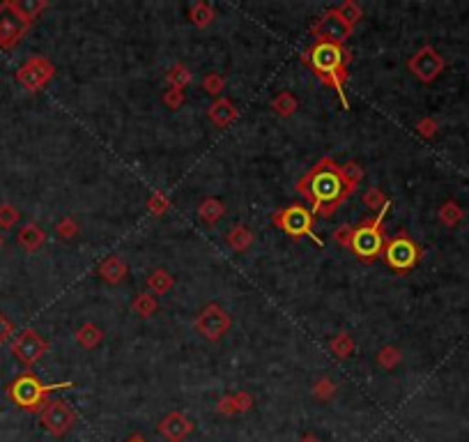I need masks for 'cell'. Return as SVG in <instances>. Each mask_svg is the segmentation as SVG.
<instances>
[{
	"mask_svg": "<svg viewBox=\"0 0 469 442\" xmlns=\"http://www.w3.org/2000/svg\"><path fill=\"white\" fill-rule=\"evenodd\" d=\"M191 431H193L191 419L182 413H168L159 424V433L168 442H182L191 436Z\"/></svg>",
	"mask_w": 469,
	"mask_h": 442,
	"instance_id": "14",
	"label": "cell"
},
{
	"mask_svg": "<svg viewBox=\"0 0 469 442\" xmlns=\"http://www.w3.org/2000/svg\"><path fill=\"white\" fill-rule=\"evenodd\" d=\"M28 26L30 24L19 16L12 0L0 3V49H5V51L14 49L21 42V37L26 35Z\"/></svg>",
	"mask_w": 469,
	"mask_h": 442,
	"instance_id": "10",
	"label": "cell"
},
{
	"mask_svg": "<svg viewBox=\"0 0 469 442\" xmlns=\"http://www.w3.org/2000/svg\"><path fill=\"white\" fill-rule=\"evenodd\" d=\"M189 19L198 28H207L214 21V9L207 3H193L189 7Z\"/></svg>",
	"mask_w": 469,
	"mask_h": 442,
	"instance_id": "26",
	"label": "cell"
},
{
	"mask_svg": "<svg viewBox=\"0 0 469 442\" xmlns=\"http://www.w3.org/2000/svg\"><path fill=\"white\" fill-rule=\"evenodd\" d=\"M54 74H56V67L51 65V60H46L44 56H33L19 67L16 81L28 92H39L41 88H46V84L54 79Z\"/></svg>",
	"mask_w": 469,
	"mask_h": 442,
	"instance_id": "7",
	"label": "cell"
},
{
	"mask_svg": "<svg viewBox=\"0 0 469 442\" xmlns=\"http://www.w3.org/2000/svg\"><path fill=\"white\" fill-rule=\"evenodd\" d=\"M313 35L318 37V42L343 46L346 39L352 35V26L338 14V9H329V12L322 14L318 19V24L313 26Z\"/></svg>",
	"mask_w": 469,
	"mask_h": 442,
	"instance_id": "9",
	"label": "cell"
},
{
	"mask_svg": "<svg viewBox=\"0 0 469 442\" xmlns=\"http://www.w3.org/2000/svg\"><path fill=\"white\" fill-rule=\"evenodd\" d=\"M56 233H58V238H62V240H71V238H76L79 235V223L74 219L65 217V219H60L56 223Z\"/></svg>",
	"mask_w": 469,
	"mask_h": 442,
	"instance_id": "34",
	"label": "cell"
},
{
	"mask_svg": "<svg viewBox=\"0 0 469 442\" xmlns=\"http://www.w3.org/2000/svg\"><path fill=\"white\" fill-rule=\"evenodd\" d=\"M62 387H71V383L44 385L37 376L24 373L7 387V394L21 410H28V413H41V408L46 406V394H51L54 389H62Z\"/></svg>",
	"mask_w": 469,
	"mask_h": 442,
	"instance_id": "2",
	"label": "cell"
},
{
	"mask_svg": "<svg viewBox=\"0 0 469 442\" xmlns=\"http://www.w3.org/2000/svg\"><path fill=\"white\" fill-rule=\"evenodd\" d=\"M272 221L290 238H306L308 235L316 244H322V240H318V235L313 233V212H308L304 205H290V208L278 210Z\"/></svg>",
	"mask_w": 469,
	"mask_h": 442,
	"instance_id": "4",
	"label": "cell"
},
{
	"mask_svg": "<svg viewBox=\"0 0 469 442\" xmlns=\"http://www.w3.org/2000/svg\"><path fill=\"white\" fill-rule=\"evenodd\" d=\"M235 396V403H237V413H246V410H251L253 408V398H251V394H246V392H237V394H233Z\"/></svg>",
	"mask_w": 469,
	"mask_h": 442,
	"instance_id": "42",
	"label": "cell"
},
{
	"mask_svg": "<svg viewBox=\"0 0 469 442\" xmlns=\"http://www.w3.org/2000/svg\"><path fill=\"white\" fill-rule=\"evenodd\" d=\"M416 131H419L423 139H433L437 134V122L433 118H421L416 122Z\"/></svg>",
	"mask_w": 469,
	"mask_h": 442,
	"instance_id": "40",
	"label": "cell"
},
{
	"mask_svg": "<svg viewBox=\"0 0 469 442\" xmlns=\"http://www.w3.org/2000/svg\"><path fill=\"white\" fill-rule=\"evenodd\" d=\"M329 348H331V353L336 355L338 359H346V357H350L354 353V338L348 332H341V334H336L329 341Z\"/></svg>",
	"mask_w": 469,
	"mask_h": 442,
	"instance_id": "25",
	"label": "cell"
},
{
	"mask_svg": "<svg viewBox=\"0 0 469 442\" xmlns=\"http://www.w3.org/2000/svg\"><path fill=\"white\" fill-rule=\"evenodd\" d=\"M0 246H3V235H0Z\"/></svg>",
	"mask_w": 469,
	"mask_h": 442,
	"instance_id": "47",
	"label": "cell"
},
{
	"mask_svg": "<svg viewBox=\"0 0 469 442\" xmlns=\"http://www.w3.org/2000/svg\"><path fill=\"white\" fill-rule=\"evenodd\" d=\"M46 351H49V343H46L44 338H41L35 330L19 332V334L14 336V341H12V353H14V357L19 359L21 364H26V366L37 364L39 359L46 355Z\"/></svg>",
	"mask_w": 469,
	"mask_h": 442,
	"instance_id": "13",
	"label": "cell"
},
{
	"mask_svg": "<svg viewBox=\"0 0 469 442\" xmlns=\"http://www.w3.org/2000/svg\"><path fill=\"white\" fill-rule=\"evenodd\" d=\"M297 191H299L304 199H308V201H311V178H308V173H306V176L297 182ZM311 203H313V201H311Z\"/></svg>",
	"mask_w": 469,
	"mask_h": 442,
	"instance_id": "44",
	"label": "cell"
},
{
	"mask_svg": "<svg viewBox=\"0 0 469 442\" xmlns=\"http://www.w3.org/2000/svg\"><path fill=\"white\" fill-rule=\"evenodd\" d=\"M311 178V201H313V210H318L320 205L327 203H336V201H346V194H343V182L338 176V164H333L331 159H320L316 166L308 171Z\"/></svg>",
	"mask_w": 469,
	"mask_h": 442,
	"instance_id": "1",
	"label": "cell"
},
{
	"mask_svg": "<svg viewBox=\"0 0 469 442\" xmlns=\"http://www.w3.org/2000/svg\"><path fill=\"white\" fill-rule=\"evenodd\" d=\"M228 244H231V249H235L237 253H242L253 244V233L248 231L246 226H235V228L228 233Z\"/></svg>",
	"mask_w": 469,
	"mask_h": 442,
	"instance_id": "23",
	"label": "cell"
},
{
	"mask_svg": "<svg viewBox=\"0 0 469 442\" xmlns=\"http://www.w3.org/2000/svg\"><path fill=\"white\" fill-rule=\"evenodd\" d=\"M207 116H210V120L216 127H231L237 120V109L233 106V101L216 99V101H212V106L207 109Z\"/></svg>",
	"mask_w": 469,
	"mask_h": 442,
	"instance_id": "16",
	"label": "cell"
},
{
	"mask_svg": "<svg viewBox=\"0 0 469 442\" xmlns=\"http://www.w3.org/2000/svg\"><path fill=\"white\" fill-rule=\"evenodd\" d=\"M338 176L343 182V194H346V199H348L350 194L359 189V184L363 180V169L357 161H348V164H343V166H338Z\"/></svg>",
	"mask_w": 469,
	"mask_h": 442,
	"instance_id": "18",
	"label": "cell"
},
{
	"mask_svg": "<svg viewBox=\"0 0 469 442\" xmlns=\"http://www.w3.org/2000/svg\"><path fill=\"white\" fill-rule=\"evenodd\" d=\"M129 442H145V440H143V438H131Z\"/></svg>",
	"mask_w": 469,
	"mask_h": 442,
	"instance_id": "46",
	"label": "cell"
},
{
	"mask_svg": "<svg viewBox=\"0 0 469 442\" xmlns=\"http://www.w3.org/2000/svg\"><path fill=\"white\" fill-rule=\"evenodd\" d=\"M226 214V205L218 199H205L198 208V217H201L205 223H216Z\"/></svg>",
	"mask_w": 469,
	"mask_h": 442,
	"instance_id": "21",
	"label": "cell"
},
{
	"mask_svg": "<svg viewBox=\"0 0 469 442\" xmlns=\"http://www.w3.org/2000/svg\"><path fill=\"white\" fill-rule=\"evenodd\" d=\"M216 410L221 415H235L237 413V403H235V396L233 394H228V396H223L221 401L216 403Z\"/></svg>",
	"mask_w": 469,
	"mask_h": 442,
	"instance_id": "41",
	"label": "cell"
},
{
	"mask_svg": "<svg viewBox=\"0 0 469 442\" xmlns=\"http://www.w3.org/2000/svg\"><path fill=\"white\" fill-rule=\"evenodd\" d=\"M168 208H171V201L161 191H154L150 196V201H148V210L154 214V217H161V214L168 212Z\"/></svg>",
	"mask_w": 469,
	"mask_h": 442,
	"instance_id": "32",
	"label": "cell"
},
{
	"mask_svg": "<svg viewBox=\"0 0 469 442\" xmlns=\"http://www.w3.org/2000/svg\"><path fill=\"white\" fill-rule=\"evenodd\" d=\"M163 104L168 106V109H180V106L184 104V90L171 88V90L163 95Z\"/></svg>",
	"mask_w": 469,
	"mask_h": 442,
	"instance_id": "39",
	"label": "cell"
},
{
	"mask_svg": "<svg viewBox=\"0 0 469 442\" xmlns=\"http://www.w3.org/2000/svg\"><path fill=\"white\" fill-rule=\"evenodd\" d=\"M39 421L51 436L60 438L74 426L76 413L69 403H65V401H46V406L41 408V413H39Z\"/></svg>",
	"mask_w": 469,
	"mask_h": 442,
	"instance_id": "8",
	"label": "cell"
},
{
	"mask_svg": "<svg viewBox=\"0 0 469 442\" xmlns=\"http://www.w3.org/2000/svg\"><path fill=\"white\" fill-rule=\"evenodd\" d=\"M12 5L19 12V16L24 19V21H28V24H33L35 19L46 9L44 0H12Z\"/></svg>",
	"mask_w": 469,
	"mask_h": 442,
	"instance_id": "20",
	"label": "cell"
},
{
	"mask_svg": "<svg viewBox=\"0 0 469 442\" xmlns=\"http://www.w3.org/2000/svg\"><path fill=\"white\" fill-rule=\"evenodd\" d=\"M363 203H366L370 210H382L384 205L389 203V199L384 196V194H382V189L373 187V189H368L366 194H363Z\"/></svg>",
	"mask_w": 469,
	"mask_h": 442,
	"instance_id": "37",
	"label": "cell"
},
{
	"mask_svg": "<svg viewBox=\"0 0 469 442\" xmlns=\"http://www.w3.org/2000/svg\"><path fill=\"white\" fill-rule=\"evenodd\" d=\"M168 84H171V88H175V90H184L186 86L191 84V71L186 69L184 65H175V67L168 71Z\"/></svg>",
	"mask_w": 469,
	"mask_h": 442,
	"instance_id": "29",
	"label": "cell"
},
{
	"mask_svg": "<svg viewBox=\"0 0 469 442\" xmlns=\"http://www.w3.org/2000/svg\"><path fill=\"white\" fill-rule=\"evenodd\" d=\"M272 109L281 118H290L297 111V99L290 95V92H278V95L272 99Z\"/></svg>",
	"mask_w": 469,
	"mask_h": 442,
	"instance_id": "27",
	"label": "cell"
},
{
	"mask_svg": "<svg viewBox=\"0 0 469 442\" xmlns=\"http://www.w3.org/2000/svg\"><path fill=\"white\" fill-rule=\"evenodd\" d=\"M384 261H387L389 267L395 272H408L421 261V251H419V246L412 242L408 233H398L387 246H384Z\"/></svg>",
	"mask_w": 469,
	"mask_h": 442,
	"instance_id": "5",
	"label": "cell"
},
{
	"mask_svg": "<svg viewBox=\"0 0 469 442\" xmlns=\"http://www.w3.org/2000/svg\"><path fill=\"white\" fill-rule=\"evenodd\" d=\"M348 54H343V49L336 44H327V42H318L311 49V54L306 58V63L313 67V71L318 74V79L329 76L333 71H338L348 65Z\"/></svg>",
	"mask_w": 469,
	"mask_h": 442,
	"instance_id": "6",
	"label": "cell"
},
{
	"mask_svg": "<svg viewBox=\"0 0 469 442\" xmlns=\"http://www.w3.org/2000/svg\"><path fill=\"white\" fill-rule=\"evenodd\" d=\"M352 235H354V228L352 226H338L336 231H333V240H336L338 246H348L352 244Z\"/></svg>",
	"mask_w": 469,
	"mask_h": 442,
	"instance_id": "38",
	"label": "cell"
},
{
	"mask_svg": "<svg viewBox=\"0 0 469 442\" xmlns=\"http://www.w3.org/2000/svg\"><path fill=\"white\" fill-rule=\"evenodd\" d=\"M437 217H440V221H442L444 226L453 228V226H458V223L465 219V210H463L455 201H444L442 208L437 210Z\"/></svg>",
	"mask_w": 469,
	"mask_h": 442,
	"instance_id": "22",
	"label": "cell"
},
{
	"mask_svg": "<svg viewBox=\"0 0 469 442\" xmlns=\"http://www.w3.org/2000/svg\"><path fill=\"white\" fill-rule=\"evenodd\" d=\"M173 283H175V279L166 270H154L148 276V288L154 295H166L173 288Z\"/></svg>",
	"mask_w": 469,
	"mask_h": 442,
	"instance_id": "24",
	"label": "cell"
},
{
	"mask_svg": "<svg viewBox=\"0 0 469 442\" xmlns=\"http://www.w3.org/2000/svg\"><path fill=\"white\" fill-rule=\"evenodd\" d=\"M389 210V203L384 205L380 210V214L375 217L373 221L368 223H361L354 228V235H352V244L350 249L359 256V258H366V261H373L378 258L384 249V233H382V221H384V214Z\"/></svg>",
	"mask_w": 469,
	"mask_h": 442,
	"instance_id": "3",
	"label": "cell"
},
{
	"mask_svg": "<svg viewBox=\"0 0 469 442\" xmlns=\"http://www.w3.org/2000/svg\"><path fill=\"white\" fill-rule=\"evenodd\" d=\"M299 442H320V438L318 436H304Z\"/></svg>",
	"mask_w": 469,
	"mask_h": 442,
	"instance_id": "45",
	"label": "cell"
},
{
	"mask_svg": "<svg viewBox=\"0 0 469 442\" xmlns=\"http://www.w3.org/2000/svg\"><path fill=\"white\" fill-rule=\"evenodd\" d=\"M12 332H14L12 323H9L7 318L0 313V346H5V341H7L9 336H12Z\"/></svg>",
	"mask_w": 469,
	"mask_h": 442,
	"instance_id": "43",
	"label": "cell"
},
{
	"mask_svg": "<svg viewBox=\"0 0 469 442\" xmlns=\"http://www.w3.org/2000/svg\"><path fill=\"white\" fill-rule=\"evenodd\" d=\"M16 242H19V246L21 249H26V251H37V249H41L44 246V242H46V233L39 228L37 223H26L24 228L19 231V235H16Z\"/></svg>",
	"mask_w": 469,
	"mask_h": 442,
	"instance_id": "15",
	"label": "cell"
},
{
	"mask_svg": "<svg viewBox=\"0 0 469 442\" xmlns=\"http://www.w3.org/2000/svg\"><path fill=\"white\" fill-rule=\"evenodd\" d=\"M203 88L210 92V95H221L223 92V88H226V79L221 76V74H216V71H212V74H207L205 79H203Z\"/></svg>",
	"mask_w": 469,
	"mask_h": 442,
	"instance_id": "36",
	"label": "cell"
},
{
	"mask_svg": "<svg viewBox=\"0 0 469 442\" xmlns=\"http://www.w3.org/2000/svg\"><path fill=\"white\" fill-rule=\"evenodd\" d=\"M338 9V14L346 19V21L354 28L359 21H361V16H363V12H361V7L357 5V3H352V0H346L343 5H338L336 7Z\"/></svg>",
	"mask_w": 469,
	"mask_h": 442,
	"instance_id": "31",
	"label": "cell"
},
{
	"mask_svg": "<svg viewBox=\"0 0 469 442\" xmlns=\"http://www.w3.org/2000/svg\"><path fill=\"white\" fill-rule=\"evenodd\" d=\"M336 394V385L331 383L329 378H320L316 385H313V396L320 398V401H327Z\"/></svg>",
	"mask_w": 469,
	"mask_h": 442,
	"instance_id": "35",
	"label": "cell"
},
{
	"mask_svg": "<svg viewBox=\"0 0 469 442\" xmlns=\"http://www.w3.org/2000/svg\"><path fill=\"white\" fill-rule=\"evenodd\" d=\"M16 221H19V210L14 208V205H9V203L0 205V228L3 231L14 228Z\"/></svg>",
	"mask_w": 469,
	"mask_h": 442,
	"instance_id": "33",
	"label": "cell"
},
{
	"mask_svg": "<svg viewBox=\"0 0 469 442\" xmlns=\"http://www.w3.org/2000/svg\"><path fill=\"white\" fill-rule=\"evenodd\" d=\"M101 338H104V332L99 330L95 323L81 325L79 332H76V343H79L81 348H86V351H92V348H97V346L101 343Z\"/></svg>",
	"mask_w": 469,
	"mask_h": 442,
	"instance_id": "19",
	"label": "cell"
},
{
	"mask_svg": "<svg viewBox=\"0 0 469 442\" xmlns=\"http://www.w3.org/2000/svg\"><path fill=\"white\" fill-rule=\"evenodd\" d=\"M196 330L201 332L207 341H218V338L231 330V316L226 313L223 306L207 304L196 318Z\"/></svg>",
	"mask_w": 469,
	"mask_h": 442,
	"instance_id": "11",
	"label": "cell"
},
{
	"mask_svg": "<svg viewBox=\"0 0 469 442\" xmlns=\"http://www.w3.org/2000/svg\"><path fill=\"white\" fill-rule=\"evenodd\" d=\"M400 359H403L400 351H398V348H393V346H384L382 351L378 353V364H380L382 368H393V366H398V364H400Z\"/></svg>",
	"mask_w": 469,
	"mask_h": 442,
	"instance_id": "30",
	"label": "cell"
},
{
	"mask_svg": "<svg viewBox=\"0 0 469 442\" xmlns=\"http://www.w3.org/2000/svg\"><path fill=\"white\" fill-rule=\"evenodd\" d=\"M156 306L159 304H156V300L150 293H141V295H136V300L131 302V311L141 318H150L156 311Z\"/></svg>",
	"mask_w": 469,
	"mask_h": 442,
	"instance_id": "28",
	"label": "cell"
},
{
	"mask_svg": "<svg viewBox=\"0 0 469 442\" xmlns=\"http://www.w3.org/2000/svg\"><path fill=\"white\" fill-rule=\"evenodd\" d=\"M127 272H129V267L120 256H109V258L101 261L99 265V276L106 283H120L124 276H127Z\"/></svg>",
	"mask_w": 469,
	"mask_h": 442,
	"instance_id": "17",
	"label": "cell"
},
{
	"mask_svg": "<svg viewBox=\"0 0 469 442\" xmlns=\"http://www.w3.org/2000/svg\"><path fill=\"white\" fill-rule=\"evenodd\" d=\"M408 67L421 84H433V81L444 71V58L437 54L433 46L425 44L410 58Z\"/></svg>",
	"mask_w": 469,
	"mask_h": 442,
	"instance_id": "12",
	"label": "cell"
}]
</instances>
